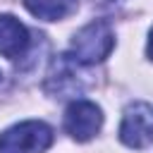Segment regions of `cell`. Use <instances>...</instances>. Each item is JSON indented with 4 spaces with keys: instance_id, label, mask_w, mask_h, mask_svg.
<instances>
[{
    "instance_id": "obj_1",
    "label": "cell",
    "mask_w": 153,
    "mask_h": 153,
    "mask_svg": "<svg viewBox=\"0 0 153 153\" xmlns=\"http://www.w3.org/2000/svg\"><path fill=\"white\" fill-rule=\"evenodd\" d=\"M115 48V33L105 19H93L81 26L72 38V57L79 65H96Z\"/></svg>"
},
{
    "instance_id": "obj_2",
    "label": "cell",
    "mask_w": 153,
    "mask_h": 153,
    "mask_svg": "<svg viewBox=\"0 0 153 153\" xmlns=\"http://www.w3.org/2000/svg\"><path fill=\"white\" fill-rule=\"evenodd\" d=\"M53 143V129L45 122H19L0 134V153H43Z\"/></svg>"
},
{
    "instance_id": "obj_3",
    "label": "cell",
    "mask_w": 153,
    "mask_h": 153,
    "mask_svg": "<svg viewBox=\"0 0 153 153\" xmlns=\"http://www.w3.org/2000/svg\"><path fill=\"white\" fill-rule=\"evenodd\" d=\"M120 139L129 148H146L153 143V105L136 100L129 103L120 124Z\"/></svg>"
},
{
    "instance_id": "obj_4",
    "label": "cell",
    "mask_w": 153,
    "mask_h": 153,
    "mask_svg": "<svg viewBox=\"0 0 153 153\" xmlns=\"http://www.w3.org/2000/svg\"><path fill=\"white\" fill-rule=\"evenodd\" d=\"M103 124L100 108L88 100H74L65 112V129L76 141H88L98 134Z\"/></svg>"
},
{
    "instance_id": "obj_5",
    "label": "cell",
    "mask_w": 153,
    "mask_h": 153,
    "mask_svg": "<svg viewBox=\"0 0 153 153\" xmlns=\"http://www.w3.org/2000/svg\"><path fill=\"white\" fill-rule=\"evenodd\" d=\"M79 69V62L72 57V55H60L55 62H53V69L48 74V81H45V88L60 98L65 96H74L81 91V79L76 74Z\"/></svg>"
},
{
    "instance_id": "obj_6",
    "label": "cell",
    "mask_w": 153,
    "mask_h": 153,
    "mask_svg": "<svg viewBox=\"0 0 153 153\" xmlns=\"http://www.w3.org/2000/svg\"><path fill=\"white\" fill-rule=\"evenodd\" d=\"M29 48V31L26 26L14 19L12 14H0V55L14 60L24 55Z\"/></svg>"
},
{
    "instance_id": "obj_7",
    "label": "cell",
    "mask_w": 153,
    "mask_h": 153,
    "mask_svg": "<svg viewBox=\"0 0 153 153\" xmlns=\"http://www.w3.org/2000/svg\"><path fill=\"white\" fill-rule=\"evenodd\" d=\"M24 7L38 19L57 22L76 7V0H24Z\"/></svg>"
},
{
    "instance_id": "obj_8",
    "label": "cell",
    "mask_w": 153,
    "mask_h": 153,
    "mask_svg": "<svg viewBox=\"0 0 153 153\" xmlns=\"http://www.w3.org/2000/svg\"><path fill=\"white\" fill-rule=\"evenodd\" d=\"M148 55H151V60H153V31H151V38H148Z\"/></svg>"
}]
</instances>
